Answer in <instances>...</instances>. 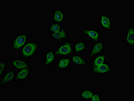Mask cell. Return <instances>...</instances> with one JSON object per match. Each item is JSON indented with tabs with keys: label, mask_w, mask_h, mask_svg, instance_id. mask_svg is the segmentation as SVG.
I'll return each instance as SVG.
<instances>
[{
	"label": "cell",
	"mask_w": 134,
	"mask_h": 101,
	"mask_svg": "<svg viewBox=\"0 0 134 101\" xmlns=\"http://www.w3.org/2000/svg\"><path fill=\"white\" fill-rule=\"evenodd\" d=\"M39 48V44L36 41H29L26 43L21 48V56L24 59H30L34 56Z\"/></svg>",
	"instance_id": "obj_1"
},
{
	"label": "cell",
	"mask_w": 134,
	"mask_h": 101,
	"mask_svg": "<svg viewBox=\"0 0 134 101\" xmlns=\"http://www.w3.org/2000/svg\"><path fill=\"white\" fill-rule=\"evenodd\" d=\"M104 49V43L102 41H98L92 46L88 56L90 59L94 56L101 53Z\"/></svg>",
	"instance_id": "obj_12"
},
{
	"label": "cell",
	"mask_w": 134,
	"mask_h": 101,
	"mask_svg": "<svg viewBox=\"0 0 134 101\" xmlns=\"http://www.w3.org/2000/svg\"><path fill=\"white\" fill-rule=\"evenodd\" d=\"M80 94L82 98L86 99L92 98L93 96V93L92 91L88 90H84L81 92Z\"/></svg>",
	"instance_id": "obj_20"
},
{
	"label": "cell",
	"mask_w": 134,
	"mask_h": 101,
	"mask_svg": "<svg viewBox=\"0 0 134 101\" xmlns=\"http://www.w3.org/2000/svg\"><path fill=\"white\" fill-rule=\"evenodd\" d=\"M29 34H19L13 38L11 41V48L14 51H17L22 48L26 43L29 38Z\"/></svg>",
	"instance_id": "obj_2"
},
{
	"label": "cell",
	"mask_w": 134,
	"mask_h": 101,
	"mask_svg": "<svg viewBox=\"0 0 134 101\" xmlns=\"http://www.w3.org/2000/svg\"><path fill=\"white\" fill-rule=\"evenodd\" d=\"M134 27L132 25L128 26L126 30L125 41L130 47H133L134 44Z\"/></svg>",
	"instance_id": "obj_11"
},
{
	"label": "cell",
	"mask_w": 134,
	"mask_h": 101,
	"mask_svg": "<svg viewBox=\"0 0 134 101\" xmlns=\"http://www.w3.org/2000/svg\"><path fill=\"white\" fill-rule=\"evenodd\" d=\"M13 69L20 70L24 68L30 67L29 65L26 61L23 60L15 59L11 61L10 63Z\"/></svg>",
	"instance_id": "obj_9"
},
{
	"label": "cell",
	"mask_w": 134,
	"mask_h": 101,
	"mask_svg": "<svg viewBox=\"0 0 134 101\" xmlns=\"http://www.w3.org/2000/svg\"><path fill=\"white\" fill-rule=\"evenodd\" d=\"M71 60V59L68 57L60 59L58 61L55 67L60 70L67 69L69 66Z\"/></svg>",
	"instance_id": "obj_15"
},
{
	"label": "cell",
	"mask_w": 134,
	"mask_h": 101,
	"mask_svg": "<svg viewBox=\"0 0 134 101\" xmlns=\"http://www.w3.org/2000/svg\"><path fill=\"white\" fill-rule=\"evenodd\" d=\"M113 71L112 66L110 64L104 63L95 67H92L91 72L95 75H105L108 74Z\"/></svg>",
	"instance_id": "obj_4"
},
{
	"label": "cell",
	"mask_w": 134,
	"mask_h": 101,
	"mask_svg": "<svg viewBox=\"0 0 134 101\" xmlns=\"http://www.w3.org/2000/svg\"><path fill=\"white\" fill-rule=\"evenodd\" d=\"M98 18L99 25L102 28L106 30H112V23L111 18L100 13L98 15Z\"/></svg>",
	"instance_id": "obj_5"
},
{
	"label": "cell",
	"mask_w": 134,
	"mask_h": 101,
	"mask_svg": "<svg viewBox=\"0 0 134 101\" xmlns=\"http://www.w3.org/2000/svg\"><path fill=\"white\" fill-rule=\"evenodd\" d=\"M81 34L86 35L95 42H98L100 39V34L97 31L91 30L85 28L81 31Z\"/></svg>",
	"instance_id": "obj_10"
},
{
	"label": "cell",
	"mask_w": 134,
	"mask_h": 101,
	"mask_svg": "<svg viewBox=\"0 0 134 101\" xmlns=\"http://www.w3.org/2000/svg\"><path fill=\"white\" fill-rule=\"evenodd\" d=\"M50 37L55 40H61L67 39L68 37L67 30L65 28H62L59 31L52 33Z\"/></svg>",
	"instance_id": "obj_14"
},
{
	"label": "cell",
	"mask_w": 134,
	"mask_h": 101,
	"mask_svg": "<svg viewBox=\"0 0 134 101\" xmlns=\"http://www.w3.org/2000/svg\"><path fill=\"white\" fill-rule=\"evenodd\" d=\"M15 76V72L14 71H10L6 72L3 76L0 83L1 86L7 85L14 79Z\"/></svg>",
	"instance_id": "obj_13"
},
{
	"label": "cell",
	"mask_w": 134,
	"mask_h": 101,
	"mask_svg": "<svg viewBox=\"0 0 134 101\" xmlns=\"http://www.w3.org/2000/svg\"><path fill=\"white\" fill-rule=\"evenodd\" d=\"M109 54L107 53H103L96 56L91 62L92 67H95L105 63L109 60Z\"/></svg>",
	"instance_id": "obj_8"
},
{
	"label": "cell",
	"mask_w": 134,
	"mask_h": 101,
	"mask_svg": "<svg viewBox=\"0 0 134 101\" xmlns=\"http://www.w3.org/2000/svg\"><path fill=\"white\" fill-rule=\"evenodd\" d=\"M72 42L71 41H65L58 47L54 52V54L57 55H68L72 54Z\"/></svg>",
	"instance_id": "obj_3"
},
{
	"label": "cell",
	"mask_w": 134,
	"mask_h": 101,
	"mask_svg": "<svg viewBox=\"0 0 134 101\" xmlns=\"http://www.w3.org/2000/svg\"><path fill=\"white\" fill-rule=\"evenodd\" d=\"M8 63L5 62H1V71H0V75L2 77L3 73L5 71V69L8 67Z\"/></svg>",
	"instance_id": "obj_21"
},
{
	"label": "cell",
	"mask_w": 134,
	"mask_h": 101,
	"mask_svg": "<svg viewBox=\"0 0 134 101\" xmlns=\"http://www.w3.org/2000/svg\"><path fill=\"white\" fill-rule=\"evenodd\" d=\"M92 100L93 101H100L101 98L99 95H95L92 97Z\"/></svg>",
	"instance_id": "obj_22"
},
{
	"label": "cell",
	"mask_w": 134,
	"mask_h": 101,
	"mask_svg": "<svg viewBox=\"0 0 134 101\" xmlns=\"http://www.w3.org/2000/svg\"><path fill=\"white\" fill-rule=\"evenodd\" d=\"M86 42L84 41H78L75 42L72 47V50L74 53H80L86 49Z\"/></svg>",
	"instance_id": "obj_16"
},
{
	"label": "cell",
	"mask_w": 134,
	"mask_h": 101,
	"mask_svg": "<svg viewBox=\"0 0 134 101\" xmlns=\"http://www.w3.org/2000/svg\"><path fill=\"white\" fill-rule=\"evenodd\" d=\"M65 13L61 9H56L53 10V20L54 23H62L65 21Z\"/></svg>",
	"instance_id": "obj_6"
},
{
	"label": "cell",
	"mask_w": 134,
	"mask_h": 101,
	"mask_svg": "<svg viewBox=\"0 0 134 101\" xmlns=\"http://www.w3.org/2000/svg\"><path fill=\"white\" fill-rule=\"evenodd\" d=\"M55 59V54L52 50H50L46 54V60L44 65H50L54 61Z\"/></svg>",
	"instance_id": "obj_18"
},
{
	"label": "cell",
	"mask_w": 134,
	"mask_h": 101,
	"mask_svg": "<svg viewBox=\"0 0 134 101\" xmlns=\"http://www.w3.org/2000/svg\"><path fill=\"white\" fill-rule=\"evenodd\" d=\"M61 29V25L59 24L53 23L50 25L48 28V31L52 33H56L60 31Z\"/></svg>",
	"instance_id": "obj_19"
},
{
	"label": "cell",
	"mask_w": 134,
	"mask_h": 101,
	"mask_svg": "<svg viewBox=\"0 0 134 101\" xmlns=\"http://www.w3.org/2000/svg\"><path fill=\"white\" fill-rule=\"evenodd\" d=\"M72 62L76 65L85 66L87 65V63L85 59L79 55H74L72 57Z\"/></svg>",
	"instance_id": "obj_17"
},
{
	"label": "cell",
	"mask_w": 134,
	"mask_h": 101,
	"mask_svg": "<svg viewBox=\"0 0 134 101\" xmlns=\"http://www.w3.org/2000/svg\"><path fill=\"white\" fill-rule=\"evenodd\" d=\"M31 72L30 67L20 70L16 73L13 80L15 81H24L26 80L30 76Z\"/></svg>",
	"instance_id": "obj_7"
}]
</instances>
